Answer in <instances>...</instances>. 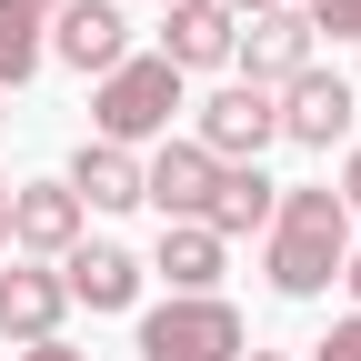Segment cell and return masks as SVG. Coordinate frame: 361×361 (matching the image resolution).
<instances>
[{"mask_svg": "<svg viewBox=\"0 0 361 361\" xmlns=\"http://www.w3.org/2000/svg\"><path fill=\"white\" fill-rule=\"evenodd\" d=\"M341 261H351L341 191H322V180L281 191V211H271V291H281V301H322L341 281Z\"/></svg>", "mask_w": 361, "mask_h": 361, "instance_id": "6da1fadb", "label": "cell"}, {"mask_svg": "<svg viewBox=\"0 0 361 361\" xmlns=\"http://www.w3.org/2000/svg\"><path fill=\"white\" fill-rule=\"evenodd\" d=\"M171 111H180V71L161 51H130L121 71H101L90 90V121H101V141L130 151V141H171Z\"/></svg>", "mask_w": 361, "mask_h": 361, "instance_id": "7a4b0ae2", "label": "cell"}, {"mask_svg": "<svg viewBox=\"0 0 361 361\" xmlns=\"http://www.w3.org/2000/svg\"><path fill=\"white\" fill-rule=\"evenodd\" d=\"M141 361H241V311L231 301H161L141 311Z\"/></svg>", "mask_w": 361, "mask_h": 361, "instance_id": "3957f363", "label": "cell"}, {"mask_svg": "<svg viewBox=\"0 0 361 361\" xmlns=\"http://www.w3.org/2000/svg\"><path fill=\"white\" fill-rule=\"evenodd\" d=\"M271 141H281V111H271V90L231 80V90H211V101H201V151H211L221 171H241V161H261Z\"/></svg>", "mask_w": 361, "mask_h": 361, "instance_id": "277c9868", "label": "cell"}, {"mask_svg": "<svg viewBox=\"0 0 361 361\" xmlns=\"http://www.w3.org/2000/svg\"><path fill=\"white\" fill-rule=\"evenodd\" d=\"M40 51H61L71 71H90V80H101V71H121V61H130V20L111 11V0H61Z\"/></svg>", "mask_w": 361, "mask_h": 361, "instance_id": "5b68a950", "label": "cell"}, {"mask_svg": "<svg viewBox=\"0 0 361 361\" xmlns=\"http://www.w3.org/2000/svg\"><path fill=\"white\" fill-rule=\"evenodd\" d=\"M271 111H281V141H301V151H331L341 141V130H351V80L341 71H301V80H281V101H271Z\"/></svg>", "mask_w": 361, "mask_h": 361, "instance_id": "8992f818", "label": "cell"}, {"mask_svg": "<svg viewBox=\"0 0 361 361\" xmlns=\"http://www.w3.org/2000/svg\"><path fill=\"white\" fill-rule=\"evenodd\" d=\"M211 180H221V161H211L201 141H161V151L141 161V201H151L161 221H201V211H211Z\"/></svg>", "mask_w": 361, "mask_h": 361, "instance_id": "52a82bcc", "label": "cell"}, {"mask_svg": "<svg viewBox=\"0 0 361 361\" xmlns=\"http://www.w3.org/2000/svg\"><path fill=\"white\" fill-rule=\"evenodd\" d=\"M231 61H241V80H251V90L301 80V71H311V20H301V11H261V20L231 40Z\"/></svg>", "mask_w": 361, "mask_h": 361, "instance_id": "ba28073f", "label": "cell"}, {"mask_svg": "<svg viewBox=\"0 0 361 361\" xmlns=\"http://www.w3.org/2000/svg\"><path fill=\"white\" fill-rule=\"evenodd\" d=\"M61 311H71V291H61V271H40V261H11L0 271V341H61Z\"/></svg>", "mask_w": 361, "mask_h": 361, "instance_id": "9c48e42d", "label": "cell"}, {"mask_svg": "<svg viewBox=\"0 0 361 361\" xmlns=\"http://www.w3.org/2000/svg\"><path fill=\"white\" fill-rule=\"evenodd\" d=\"M11 241L30 261H61L80 241V201H71V180H11Z\"/></svg>", "mask_w": 361, "mask_h": 361, "instance_id": "30bf717a", "label": "cell"}, {"mask_svg": "<svg viewBox=\"0 0 361 361\" xmlns=\"http://www.w3.org/2000/svg\"><path fill=\"white\" fill-rule=\"evenodd\" d=\"M61 291L90 301V311H130V301H141V251H121V241H71V251H61Z\"/></svg>", "mask_w": 361, "mask_h": 361, "instance_id": "8fae6325", "label": "cell"}, {"mask_svg": "<svg viewBox=\"0 0 361 361\" xmlns=\"http://www.w3.org/2000/svg\"><path fill=\"white\" fill-rule=\"evenodd\" d=\"M231 40H241V20L221 11V0H171V11H161V61L171 71H221Z\"/></svg>", "mask_w": 361, "mask_h": 361, "instance_id": "7c38bea8", "label": "cell"}, {"mask_svg": "<svg viewBox=\"0 0 361 361\" xmlns=\"http://www.w3.org/2000/svg\"><path fill=\"white\" fill-rule=\"evenodd\" d=\"M271 211H281V180H261V161H241V171L211 180L201 231H211V241H241V231H271Z\"/></svg>", "mask_w": 361, "mask_h": 361, "instance_id": "4fadbf2b", "label": "cell"}, {"mask_svg": "<svg viewBox=\"0 0 361 361\" xmlns=\"http://www.w3.org/2000/svg\"><path fill=\"white\" fill-rule=\"evenodd\" d=\"M161 281H171V301H211V281H221V241L201 231V221H161Z\"/></svg>", "mask_w": 361, "mask_h": 361, "instance_id": "5bb4252c", "label": "cell"}, {"mask_svg": "<svg viewBox=\"0 0 361 361\" xmlns=\"http://www.w3.org/2000/svg\"><path fill=\"white\" fill-rule=\"evenodd\" d=\"M71 201H80V211H130V201H141V161L111 151V141H80V161H71Z\"/></svg>", "mask_w": 361, "mask_h": 361, "instance_id": "9a60e30c", "label": "cell"}, {"mask_svg": "<svg viewBox=\"0 0 361 361\" xmlns=\"http://www.w3.org/2000/svg\"><path fill=\"white\" fill-rule=\"evenodd\" d=\"M40 71V11H20V0H0V101Z\"/></svg>", "mask_w": 361, "mask_h": 361, "instance_id": "2e32d148", "label": "cell"}, {"mask_svg": "<svg viewBox=\"0 0 361 361\" xmlns=\"http://www.w3.org/2000/svg\"><path fill=\"white\" fill-rule=\"evenodd\" d=\"M301 20H311V40H322V30L331 40H361V0H311Z\"/></svg>", "mask_w": 361, "mask_h": 361, "instance_id": "e0dca14e", "label": "cell"}, {"mask_svg": "<svg viewBox=\"0 0 361 361\" xmlns=\"http://www.w3.org/2000/svg\"><path fill=\"white\" fill-rule=\"evenodd\" d=\"M311 361H361V311H351V322H331V341L311 351Z\"/></svg>", "mask_w": 361, "mask_h": 361, "instance_id": "ac0fdd59", "label": "cell"}, {"mask_svg": "<svg viewBox=\"0 0 361 361\" xmlns=\"http://www.w3.org/2000/svg\"><path fill=\"white\" fill-rule=\"evenodd\" d=\"M341 211L361 221V151H351V171H341Z\"/></svg>", "mask_w": 361, "mask_h": 361, "instance_id": "d6986e66", "label": "cell"}, {"mask_svg": "<svg viewBox=\"0 0 361 361\" xmlns=\"http://www.w3.org/2000/svg\"><path fill=\"white\" fill-rule=\"evenodd\" d=\"M231 20H261V11H291V0H221Z\"/></svg>", "mask_w": 361, "mask_h": 361, "instance_id": "ffe728a7", "label": "cell"}, {"mask_svg": "<svg viewBox=\"0 0 361 361\" xmlns=\"http://www.w3.org/2000/svg\"><path fill=\"white\" fill-rule=\"evenodd\" d=\"M20 361H80V351H71V341H30Z\"/></svg>", "mask_w": 361, "mask_h": 361, "instance_id": "44dd1931", "label": "cell"}, {"mask_svg": "<svg viewBox=\"0 0 361 361\" xmlns=\"http://www.w3.org/2000/svg\"><path fill=\"white\" fill-rule=\"evenodd\" d=\"M341 281H351V301H361V251H351V261H341Z\"/></svg>", "mask_w": 361, "mask_h": 361, "instance_id": "7402d4cb", "label": "cell"}, {"mask_svg": "<svg viewBox=\"0 0 361 361\" xmlns=\"http://www.w3.org/2000/svg\"><path fill=\"white\" fill-rule=\"evenodd\" d=\"M0 241H11V180H0Z\"/></svg>", "mask_w": 361, "mask_h": 361, "instance_id": "603a6c76", "label": "cell"}, {"mask_svg": "<svg viewBox=\"0 0 361 361\" xmlns=\"http://www.w3.org/2000/svg\"><path fill=\"white\" fill-rule=\"evenodd\" d=\"M20 11H40V20H51V11H61V0H20Z\"/></svg>", "mask_w": 361, "mask_h": 361, "instance_id": "cb8c5ba5", "label": "cell"}, {"mask_svg": "<svg viewBox=\"0 0 361 361\" xmlns=\"http://www.w3.org/2000/svg\"><path fill=\"white\" fill-rule=\"evenodd\" d=\"M0 130H11V101H0Z\"/></svg>", "mask_w": 361, "mask_h": 361, "instance_id": "d4e9b609", "label": "cell"}, {"mask_svg": "<svg viewBox=\"0 0 361 361\" xmlns=\"http://www.w3.org/2000/svg\"><path fill=\"white\" fill-rule=\"evenodd\" d=\"M251 361H281V351H251Z\"/></svg>", "mask_w": 361, "mask_h": 361, "instance_id": "484cf974", "label": "cell"}, {"mask_svg": "<svg viewBox=\"0 0 361 361\" xmlns=\"http://www.w3.org/2000/svg\"><path fill=\"white\" fill-rule=\"evenodd\" d=\"M161 11H171V0H161Z\"/></svg>", "mask_w": 361, "mask_h": 361, "instance_id": "4316f807", "label": "cell"}]
</instances>
